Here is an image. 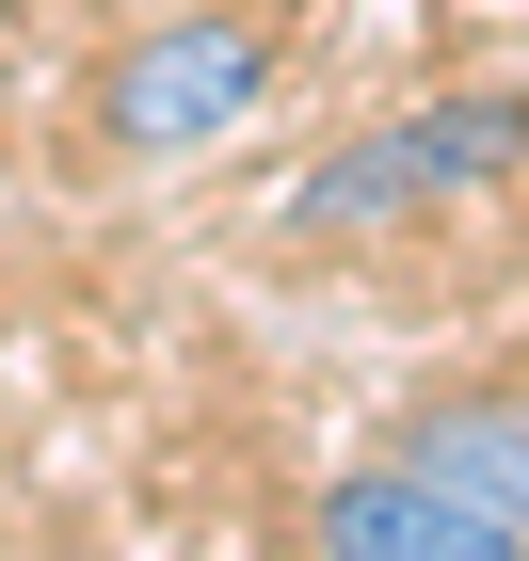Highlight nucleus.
Masks as SVG:
<instances>
[{
    "mask_svg": "<svg viewBox=\"0 0 529 561\" xmlns=\"http://www.w3.org/2000/svg\"><path fill=\"white\" fill-rule=\"evenodd\" d=\"M273 96V48L241 33V16H161V33L113 48V81H96V129L129 145V161H193V145H225L241 113Z\"/></svg>",
    "mask_w": 529,
    "mask_h": 561,
    "instance_id": "obj_1",
    "label": "nucleus"
},
{
    "mask_svg": "<svg viewBox=\"0 0 529 561\" xmlns=\"http://www.w3.org/2000/svg\"><path fill=\"white\" fill-rule=\"evenodd\" d=\"M321 561H529V529L497 514V497H465L449 466H417V449H386V466H337L306 497Z\"/></svg>",
    "mask_w": 529,
    "mask_h": 561,
    "instance_id": "obj_2",
    "label": "nucleus"
},
{
    "mask_svg": "<svg viewBox=\"0 0 529 561\" xmlns=\"http://www.w3.org/2000/svg\"><path fill=\"white\" fill-rule=\"evenodd\" d=\"M401 209H434V161H417V129H369V145H337V161L289 193V241H369V225H401Z\"/></svg>",
    "mask_w": 529,
    "mask_h": 561,
    "instance_id": "obj_3",
    "label": "nucleus"
},
{
    "mask_svg": "<svg viewBox=\"0 0 529 561\" xmlns=\"http://www.w3.org/2000/svg\"><path fill=\"white\" fill-rule=\"evenodd\" d=\"M401 449H417V466H449L465 497H497V514L529 529V401H434Z\"/></svg>",
    "mask_w": 529,
    "mask_h": 561,
    "instance_id": "obj_4",
    "label": "nucleus"
},
{
    "mask_svg": "<svg viewBox=\"0 0 529 561\" xmlns=\"http://www.w3.org/2000/svg\"><path fill=\"white\" fill-rule=\"evenodd\" d=\"M401 129L434 161V193H497V176L529 161V96H434V113H401Z\"/></svg>",
    "mask_w": 529,
    "mask_h": 561,
    "instance_id": "obj_5",
    "label": "nucleus"
}]
</instances>
